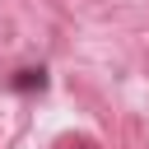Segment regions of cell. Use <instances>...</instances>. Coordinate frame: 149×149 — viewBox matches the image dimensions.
Masks as SVG:
<instances>
[{"instance_id":"obj_1","label":"cell","mask_w":149,"mask_h":149,"mask_svg":"<svg viewBox=\"0 0 149 149\" xmlns=\"http://www.w3.org/2000/svg\"><path fill=\"white\" fill-rule=\"evenodd\" d=\"M65 149H93V144H84V140H74V144H65Z\"/></svg>"}]
</instances>
